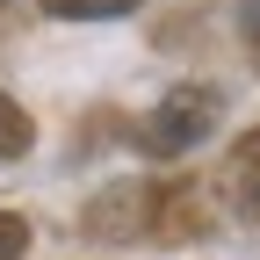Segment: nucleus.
Listing matches in <instances>:
<instances>
[{"label": "nucleus", "instance_id": "1", "mask_svg": "<svg viewBox=\"0 0 260 260\" xmlns=\"http://www.w3.org/2000/svg\"><path fill=\"white\" fill-rule=\"evenodd\" d=\"M224 123V94L210 80H188V87H167V102H159L145 123H138V145L152 159H181L195 145H210V130Z\"/></svg>", "mask_w": 260, "mask_h": 260}, {"label": "nucleus", "instance_id": "2", "mask_svg": "<svg viewBox=\"0 0 260 260\" xmlns=\"http://www.w3.org/2000/svg\"><path fill=\"white\" fill-rule=\"evenodd\" d=\"M87 232L94 239H152L159 232V181H116L94 195L87 210Z\"/></svg>", "mask_w": 260, "mask_h": 260}, {"label": "nucleus", "instance_id": "3", "mask_svg": "<svg viewBox=\"0 0 260 260\" xmlns=\"http://www.w3.org/2000/svg\"><path fill=\"white\" fill-rule=\"evenodd\" d=\"M224 195H232V210L246 224H260V130H246L232 145V159H224Z\"/></svg>", "mask_w": 260, "mask_h": 260}, {"label": "nucleus", "instance_id": "4", "mask_svg": "<svg viewBox=\"0 0 260 260\" xmlns=\"http://www.w3.org/2000/svg\"><path fill=\"white\" fill-rule=\"evenodd\" d=\"M29 145H37V123H29V109L15 102V94H0V159H22Z\"/></svg>", "mask_w": 260, "mask_h": 260}, {"label": "nucleus", "instance_id": "5", "mask_svg": "<svg viewBox=\"0 0 260 260\" xmlns=\"http://www.w3.org/2000/svg\"><path fill=\"white\" fill-rule=\"evenodd\" d=\"M58 22H102V15H130L138 0H44Z\"/></svg>", "mask_w": 260, "mask_h": 260}, {"label": "nucleus", "instance_id": "6", "mask_svg": "<svg viewBox=\"0 0 260 260\" xmlns=\"http://www.w3.org/2000/svg\"><path fill=\"white\" fill-rule=\"evenodd\" d=\"M22 253H29V224L15 210H0V260H22Z\"/></svg>", "mask_w": 260, "mask_h": 260}, {"label": "nucleus", "instance_id": "7", "mask_svg": "<svg viewBox=\"0 0 260 260\" xmlns=\"http://www.w3.org/2000/svg\"><path fill=\"white\" fill-rule=\"evenodd\" d=\"M246 51L260 58V0H246Z\"/></svg>", "mask_w": 260, "mask_h": 260}]
</instances>
